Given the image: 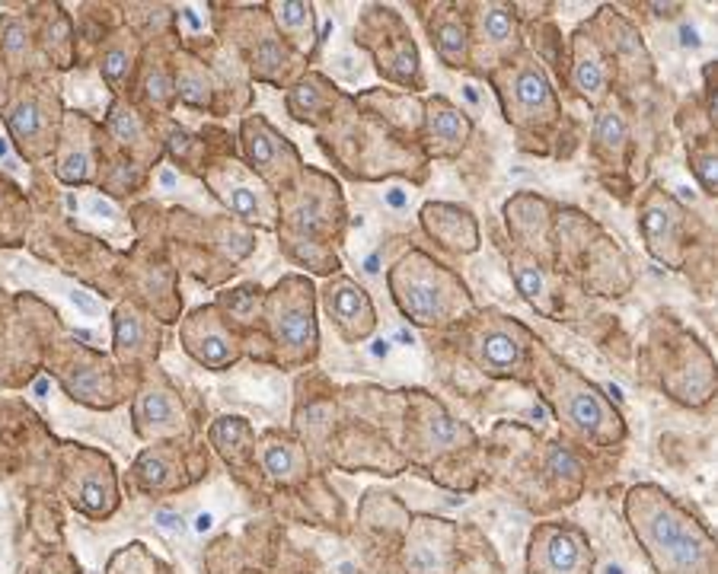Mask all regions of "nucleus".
Returning <instances> with one entry per match:
<instances>
[{
	"label": "nucleus",
	"instance_id": "f257e3e1",
	"mask_svg": "<svg viewBox=\"0 0 718 574\" xmlns=\"http://www.w3.org/2000/svg\"><path fill=\"white\" fill-rule=\"evenodd\" d=\"M632 527L645 542L661 574H705L712 565V542L696 521L651 488L632 494Z\"/></svg>",
	"mask_w": 718,
	"mask_h": 574
},
{
	"label": "nucleus",
	"instance_id": "f03ea898",
	"mask_svg": "<svg viewBox=\"0 0 718 574\" xmlns=\"http://www.w3.org/2000/svg\"><path fill=\"white\" fill-rule=\"evenodd\" d=\"M534 574H590V546L578 530L549 527L534 540Z\"/></svg>",
	"mask_w": 718,
	"mask_h": 574
},
{
	"label": "nucleus",
	"instance_id": "7ed1b4c3",
	"mask_svg": "<svg viewBox=\"0 0 718 574\" xmlns=\"http://www.w3.org/2000/svg\"><path fill=\"white\" fill-rule=\"evenodd\" d=\"M271 325H275V338L288 352H313L316 344V323H313V304L310 291L300 294H281L271 306Z\"/></svg>",
	"mask_w": 718,
	"mask_h": 574
},
{
	"label": "nucleus",
	"instance_id": "20e7f679",
	"mask_svg": "<svg viewBox=\"0 0 718 574\" xmlns=\"http://www.w3.org/2000/svg\"><path fill=\"white\" fill-rule=\"evenodd\" d=\"M326 310H329V316L342 325V332H345L348 338L367 335L373 325V310H371V304H367L364 291L354 287L352 281H345V278L329 284V291H326Z\"/></svg>",
	"mask_w": 718,
	"mask_h": 574
},
{
	"label": "nucleus",
	"instance_id": "39448f33",
	"mask_svg": "<svg viewBox=\"0 0 718 574\" xmlns=\"http://www.w3.org/2000/svg\"><path fill=\"white\" fill-rule=\"evenodd\" d=\"M4 122H7L14 141L26 150L29 156L45 154V108L35 96H20V99L4 106Z\"/></svg>",
	"mask_w": 718,
	"mask_h": 574
},
{
	"label": "nucleus",
	"instance_id": "423d86ee",
	"mask_svg": "<svg viewBox=\"0 0 718 574\" xmlns=\"http://www.w3.org/2000/svg\"><path fill=\"white\" fill-rule=\"evenodd\" d=\"M195 323L185 329V348L195 354L202 364L208 367H224L231 364L237 354H233V342L227 338V332L211 319V313H195Z\"/></svg>",
	"mask_w": 718,
	"mask_h": 574
},
{
	"label": "nucleus",
	"instance_id": "0eeeda50",
	"mask_svg": "<svg viewBox=\"0 0 718 574\" xmlns=\"http://www.w3.org/2000/svg\"><path fill=\"white\" fill-rule=\"evenodd\" d=\"M243 144H246V156H250L252 169L262 173V176H271L275 169L285 166V160H294V150L285 144V137L275 135L262 118L246 122Z\"/></svg>",
	"mask_w": 718,
	"mask_h": 574
},
{
	"label": "nucleus",
	"instance_id": "6e6552de",
	"mask_svg": "<svg viewBox=\"0 0 718 574\" xmlns=\"http://www.w3.org/2000/svg\"><path fill=\"white\" fill-rule=\"evenodd\" d=\"M565 415L572 419V425L581 428L590 438H600L603 431L617 428V415L607 412V406L600 402L590 386H572L565 390Z\"/></svg>",
	"mask_w": 718,
	"mask_h": 574
},
{
	"label": "nucleus",
	"instance_id": "1a4fd4ad",
	"mask_svg": "<svg viewBox=\"0 0 718 574\" xmlns=\"http://www.w3.org/2000/svg\"><path fill=\"white\" fill-rule=\"evenodd\" d=\"M448 536L450 527H421L409 542L406 565L412 574H444L448 571Z\"/></svg>",
	"mask_w": 718,
	"mask_h": 574
},
{
	"label": "nucleus",
	"instance_id": "9d476101",
	"mask_svg": "<svg viewBox=\"0 0 718 574\" xmlns=\"http://www.w3.org/2000/svg\"><path fill=\"white\" fill-rule=\"evenodd\" d=\"M396 291H400V304L415 323L431 325L438 323L440 306H444V294H440L438 281L431 278H396Z\"/></svg>",
	"mask_w": 718,
	"mask_h": 574
},
{
	"label": "nucleus",
	"instance_id": "9b49d317",
	"mask_svg": "<svg viewBox=\"0 0 718 574\" xmlns=\"http://www.w3.org/2000/svg\"><path fill=\"white\" fill-rule=\"evenodd\" d=\"M428 141L440 150V154H450V150L463 147L469 135V122L450 106L448 99H434L431 108H428Z\"/></svg>",
	"mask_w": 718,
	"mask_h": 574
},
{
	"label": "nucleus",
	"instance_id": "f8f14e48",
	"mask_svg": "<svg viewBox=\"0 0 718 574\" xmlns=\"http://www.w3.org/2000/svg\"><path fill=\"white\" fill-rule=\"evenodd\" d=\"M135 419H137V425L176 428L179 421H183V409H179L170 386H147V390L137 396Z\"/></svg>",
	"mask_w": 718,
	"mask_h": 574
},
{
	"label": "nucleus",
	"instance_id": "ddd939ff",
	"mask_svg": "<svg viewBox=\"0 0 718 574\" xmlns=\"http://www.w3.org/2000/svg\"><path fill=\"white\" fill-rule=\"evenodd\" d=\"M511 99L515 106L521 108L524 115L543 112V108H553V89H549V80L540 68H521L515 77H511Z\"/></svg>",
	"mask_w": 718,
	"mask_h": 574
},
{
	"label": "nucleus",
	"instance_id": "4468645a",
	"mask_svg": "<svg viewBox=\"0 0 718 574\" xmlns=\"http://www.w3.org/2000/svg\"><path fill=\"white\" fill-rule=\"evenodd\" d=\"M524 344L511 332H492L482 338V364L492 367L495 373H511L521 364Z\"/></svg>",
	"mask_w": 718,
	"mask_h": 574
},
{
	"label": "nucleus",
	"instance_id": "2eb2a0df",
	"mask_svg": "<svg viewBox=\"0 0 718 574\" xmlns=\"http://www.w3.org/2000/svg\"><path fill=\"white\" fill-rule=\"evenodd\" d=\"M262 466H265V473H269L271 479H279V482L294 479V475H298V469H300L298 450H294L288 440L269 438L262 444Z\"/></svg>",
	"mask_w": 718,
	"mask_h": 574
},
{
	"label": "nucleus",
	"instance_id": "dca6fc26",
	"mask_svg": "<svg viewBox=\"0 0 718 574\" xmlns=\"http://www.w3.org/2000/svg\"><path fill=\"white\" fill-rule=\"evenodd\" d=\"M642 227H645V237H648L651 249L657 256H665V249L674 243V230H677V214H674L667 204H651L642 217Z\"/></svg>",
	"mask_w": 718,
	"mask_h": 574
},
{
	"label": "nucleus",
	"instance_id": "f3484780",
	"mask_svg": "<svg viewBox=\"0 0 718 574\" xmlns=\"http://www.w3.org/2000/svg\"><path fill=\"white\" fill-rule=\"evenodd\" d=\"M275 20L288 33L294 45L307 48L313 42V7L310 4H281L275 7Z\"/></svg>",
	"mask_w": 718,
	"mask_h": 574
},
{
	"label": "nucleus",
	"instance_id": "a211bd4d",
	"mask_svg": "<svg viewBox=\"0 0 718 574\" xmlns=\"http://www.w3.org/2000/svg\"><path fill=\"white\" fill-rule=\"evenodd\" d=\"M0 54L10 64H20L29 54V33L16 16H0Z\"/></svg>",
	"mask_w": 718,
	"mask_h": 574
},
{
	"label": "nucleus",
	"instance_id": "6ab92c4d",
	"mask_svg": "<svg viewBox=\"0 0 718 574\" xmlns=\"http://www.w3.org/2000/svg\"><path fill=\"white\" fill-rule=\"evenodd\" d=\"M227 204H231L233 214L243 217V221L269 223V208H265L262 195H259L256 189H250V185H231V192H227Z\"/></svg>",
	"mask_w": 718,
	"mask_h": 574
},
{
	"label": "nucleus",
	"instance_id": "aec40b11",
	"mask_svg": "<svg viewBox=\"0 0 718 574\" xmlns=\"http://www.w3.org/2000/svg\"><path fill=\"white\" fill-rule=\"evenodd\" d=\"M58 176H61L64 183H83V179L90 176V150L83 137H71L61 160H58Z\"/></svg>",
	"mask_w": 718,
	"mask_h": 574
},
{
	"label": "nucleus",
	"instance_id": "412c9836",
	"mask_svg": "<svg viewBox=\"0 0 718 574\" xmlns=\"http://www.w3.org/2000/svg\"><path fill=\"white\" fill-rule=\"evenodd\" d=\"M515 16L508 7H498V4H488L482 7V35H486L492 45H505V42L515 39Z\"/></svg>",
	"mask_w": 718,
	"mask_h": 574
},
{
	"label": "nucleus",
	"instance_id": "4be33fe9",
	"mask_svg": "<svg viewBox=\"0 0 718 574\" xmlns=\"http://www.w3.org/2000/svg\"><path fill=\"white\" fill-rule=\"evenodd\" d=\"M116 348L122 354H137L144 348V329H141V319H137L135 310L122 306L116 313Z\"/></svg>",
	"mask_w": 718,
	"mask_h": 574
},
{
	"label": "nucleus",
	"instance_id": "5701e85b",
	"mask_svg": "<svg viewBox=\"0 0 718 574\" xmlns=\"http://www.w3.org/2000/svg\"><path fill=\"white\" fill-rule=\"evenodd\" d=\"M594 141H597V147L610 150V154H619V147L626 144V122H623V115L613 112V108H603V112L597 115Z\"/></svg>",
	"mask_w": 718,
	"mask_h": 574
},
{
	"label": "nucleus",
	"instance_id": "b1692460",
	"mask_svg": "<svg viewBox=\"0 0 718 574\" xmlns=\"http://www.w3.org/2000/svg\"><path fill=\"white\" fill-rule=\"evenodd\" d=\"M77 504L90 513H106L109 501H112V488H109V479H99V475H83L80 488H77Z\"/></svg>",
	"mask_w": 718,
	"mask_h": 574
},
{
	"label": "nucleus",
	"instance_id": "393cba45",
	"mask_svg": "<svg viewBox=\"0 0 718 574\" xmlns=\"http://www.w3.org/2000/svg\"><path fill=\"white\" fill-rule=\"evenodd\" d=\"M603 83H607V77H603L600 61H597L594 54H578V61H575V87L581 89V96H588V99H597V96L603 93Z\"/></svg>",
	"mask_w": 718,
	"mask_h": 574
},
{
	"label": "nucleus",
	"instance_id": "a878e982",
	"mask_svg": "<svg viewBox=\"0 0 718 574\" xmlns=\"http://www.w3.org/2000/svg\"><path fill=\"white\" fill-rule=\"evenodd\" d=\"M438 52L444 54V61L457 64L463 61V54H467V39H463V26L460 23H440L438 26Z\"/></svg>",
	"mask_w": 718,
	"mask_h": 574
},
{
	"label": "nucleus",
	"instance_id": "bb28decb",
	"mask_svg": "<svg viewBox=\"0 0 718 574\" xmlns=\"http://www.w3.org/2000/svg\"><path fill=\"white\" fill-rule=\"evenodd\" d=\"M463 438H467V431L434 406V412L428 415V440L438 447H454L457 440H463Z\"/></svg>",
	"mask_w": 718,
	"mask_h": 574
},
{
	"label": "nucleus",
	"instance_id": "cd10ccee",
	"mask_svg": "<svg viewBox=\"0 0 718 574\" xmlns=\"http://www.w3.org/2000/svg\"><path fill=\"white\" fill-rule=\"evenodd\" d=\"M99 68H102V77H106V80L118 89V87H122V80H125V74H128V68H131V52L122 45V42L109 45L106 54H102Z\"/></svg>",
	"mask_w": 718,
	"mask_h": 574
},
{
	"label": "nucleus",
	"instance_id": "c85d7f7f",
	"mask_svg": "<svg viewBox=\"0 0 718 574\" xmlns=\"http://www.w3.org/2000/svg\"><path fill=\"white\" fill-rule=\"evenodd\" d=\"M515 278L521 294L530 300V304H543V294H546V281H543L540 268L530 262H515Z\"/></svg>",
	"mask_w": 718,
	"mask_h": 574
},
{
	"label": "nucleus",
	"instance_id": "c756f323",
	"mask_svg": "<svg viewBox=\"0 0 718 574\" xmlns=\"http://www.w3.org/2000/svg\"><path fill=\"white\" fill-rule=\"evenodd\" d=\"M109 122H112V131H116L118 135V141H137V137H141V122H137V115L131 112L128 106H122V102H118V106H112V118H109Z\"/></svg>",
	"mask_w": 718,
	"mask_h": 574
},
{
	"label": "nucleus",
	"instance_id": "7c9ffc66",
	"mask_svg": "<svg viewBox=\"0 0 718 574\" xmlns=\"http://www.w3.org/2000/svg\"><path fill=\"white\" fill-rule=\"evenodd\" d=\"M319 87H323L319 80H307V83H300V87L294 89V93H291L294 118H307V115H313V108L319 106Z\"/></svg>",
	"mask_w": 718,
	"mask_h": 574
},
{
	"label": "nucleus",
	"instance_id": "2f4dec72",
	"mask_svg": "<svg viewBox=\"0 0 718 574\" xmlns=\"http://www.w3.org/2000/svg\"><path fill=\"white\" fill-rule=\"evenodd\" d=\"M137 473H141V479L147 488H160L163 482H166V475H170V466H166L156 453H144L141 463H137Z\"/></svg>",
	"mask_w": 718,
	"mask_h": 574
},
{
	"label": "nucleus",
	"instance_id": "473e14b6",
	"mask_svg": "<svg viewBox=\"0 0 718 574\" xmlns=\"http://www.w3.org/2000/svg\"><path fill=\"white\" fill-rule=\"evenodd\" d=\"M179 96L185 102H192V106H204L208 102V83H204V77L195 74V71H185L179 77Z\"/></svg>",
	"mask_w": 718,
	"mask_h": 574
},
{
	"label": "nucleus",
	"instance_id": "72a5a7b5",
	"mask_svg": "<svg viewBox=\"0 0 718 574\" xmlns=\"http://www.w3.org/2000/svg\"><path fill=\"white\" fill-rule=\"evenodd\" d=\"M549 469L556 475H578L581 469H578V463H575V456H572L569 450H562V447H553L549 450Z\"/></svg>",
	"mask_w": 718,
	"mask_h": 574
},
{
	"label": "nucleus",
	"instance_id": "f704fd0d",
	"mask_svg": "<svg viewBox=\"0 0 718 574\" xmlns=\"http://www.w3.org/2000/svg\"><path fill=\"white\" fill-rule=\"evenodd\" d=\"M693 169H696V176L703 179V189L715 192V154L696 156V160H693Z\"/></svg>",
	"mask_w": 718,
	"mask_h": 574
},
{
	"label": "nucleus",
	"instance_id": "c9c22d12",
	"mask_svg": "<svg viewBox=\"0 0 718 574\" xmlns=\"http://www.w3.org/2000/svg\"><path fill=\"white\" fill-rule=\"evenodd\" d=\"M170 93H173V87H170V80L156 71V74H150V80H147V96H150V102H156V106H163V102L170 99Z\"/></svg>",
	"mask_w": 718,
	"mask_h": 574
},
{
	"label": "nucleus",
	"instance_id": "e433bc0d",
	"mask_svg": "<svg viewBox=\"0 0 718 574\" xmlns=\"http://www.w3.org/2000/svg\"><path fill=\"white\" fill-rule=\"evenodd\" d=\"M0 169L7 173V176L14 179H23V169H20V160L14 156V150H10L7 137H0Z\"/></svg>",
	"mask_w": 718,
	"mask_h": 574
},
{
	"label": "nucleus",
	"instance_id": "4c0bfd02",
	"mask_svg": "<svg viewBox=\"0 0 718 574\" xmlns=\"http://www.w3.org/2000/svg\"><path fill=\"white\" fill-rule=\"evenodd\" d=\"M154 523L163 530V533H173V536H179L185 530L183 517H179V513H173V511H156L154 513Z\"/></svg>",
	"mask_w": 718,
	"mask_h": 574
},
{
	"label": "nucleus",
	"instance_id": "58836bf2",
	"mask_svg": "<svg viewBox=\"0 0 718 574\" xmlns=\"http://www.w3.org/2000/svg\"><path fill=\"white\" fill-rule=\"evenodd\" d=\"M87 211L93 217H99V221H112V217H118V211H116V204L109 202V198H99V195H93L87 202Z\"/></svg>",
	"mask_w": 718,
	"mask_h": 574
},
{
	"label": "nucleus",
	"instance_id": "ea45409f",
	"mask_svg": "<svg viewBox=\"0 0 718 574\" xmlns=\"http://www.w3.org/2000/svg\"><path fill=\"white\" fill-rule=\"evenodd\" d=\"M71 304H74V306H80V310L87 313V316H96V313H99V306H96V300L90 297L87 291H71Z\"/></svg>",
	"mask_w": 718,
	"mask_h": 574
},
{
	"label": "nucleus",
	"instance_id": "a19ab883",
	"mask_svg": "<svg viewBox=\"0 0 718 574\" xmlns=\"http://www.w3.org/2000/svg\"><path fill=\"white\" fill-rule=\"evenodd\" d=\"M680 45H684V48H699V45H703V39H699V29L690 26V23H684V26H680Z\"/></svg>",
	"mask_w": 718,
	"mask_h": 574
},
{
	"label": "nucleus",
	"instance_id": "79ce46f5",
	"mask_svg": "<svg viewBox=\"0 0 718 574\" xmlns=\"http://www.w3.org/2000/svg\"><path fill=\"white\" fill-rule=\"evenodd\" d=\"M10 102V77H7V68L0 64V108Z\"/></svg>",
	"mask_w": 718,
	"mask_h": 574
},
{
	"label": "nucleus",
	"instance_id": "37998d69",
	"mask_svg": "<svg viewBox=\"0 0 718 574\" xmlns=\"http://www.w3.org/2000/svg\"><path fill=\"white\" fill-rule=\"evenodd\" d=\"M211 527H214V513H198V517H195V530H198V533H208Z\"/></svg>",
	"mask_w": 718,
	"mask_h": 574
},
{
	"label": "nucleus",
	"instance_id": "c03bdc74",
	"mask_svg": "<svg viewBox=\"0 0 718 574\" xmlns=\"http://www.w3.org/2000/svg\"><path fill=\"white\" fill-rule=\"evenodd\" d=\"M371 354L373 358H386V354H390V342H386V338H377V342L371 344Z\"/></svg>",
	"mask_w": 718,
	"mask_h": 574
},
{
	"label": "nucleus",
	"instance_id": "a18cd8bd",
	"mask_svg": "<svg viewBox=\"0 0 718 574\" xmlns=\"http://www.w3.org/2000/svg\"><path fill=\"white\" fill-rule=\"evenodd\" d=\"M386 202L393 204V208H402V204H406V195H402L400 189H393V192H390V195H386Z\"/></svg>",
	"mask_w": 718,
	"mask_h": 574
},
{
	"label": "nucleus",
	"instance_id": "49530a36",
	"mask_svg": "<svg viewBox=\"0 0 718 574\" xmlns=\"http://www.w3.org/2000/svg\"><path fill=\"white\" fill-rule=\"evenodd\" d=\"M183 16H185V20H189V23H192V26H198V29H202V26H204V20H202V16H195V10H192V7H185V10H183Z\"/></svg>",
	"mask_w": 718,
	"mask_h": 574
},
{
	"label": "nucleus",
	"instance_id": "de8ad7c7",
	"mask_svg": "<svg viewBox=\"0 0 718 574\" xmlns=\"http://www.w3.org/2000/svg\"><path fill=\"white\" fill-rule=\"evenodd\" d=\"M396 338H400V342H406V344H415V335L409 329H400V332H396Z\"/></svg>",
	"mask_w": 718,
	"mask_h": 574
},
{
	"label": "nucleus",
	"instance_id": "09e8293b",
	"mask_svg": "<svg viewBox=\"0 0 718 574\" xmlns=\"http://www.w3.org/2000/svg\"><path fill=\"white\" fill-rule=\"evenodd\" d=\"M364 271H367V275H377V256L367 259V262H364Z\"/></svg>",
	"mask_w": 718,
	"mask_h": 574
},
{
	"label": "nucleus",
	"instance_id": "8fccbe9b",
	"mask_svg": "<svg viewBox=\"0 0 718 574\" xmlns=\"http://www.w3.org/2000/svg\"><path fill=\"white\" fill-rule=\"evenodd\" d=\"M607 392H610V396H613V399H617V402H623V390H619V386L607 383Z\"/></svg>",
	"mask_w": 718,
	"mask_h": 574
},
{
	"label": "nucleus",
	"instance_id": "3c124183",
	"mask_svg": "<svg viewBox=\"0 0 718 574\" xmlns=\"http://www.w3.org/2000/svg\"><path fill=\"white\" fill-rule=\"evenodd\" d=\"M45 390H48V380H39V383H35V392H39V396H42V392H45Z\"/></svg>",
	"mask_w": 718,
	"mask_h": 574
},
{
	"label": "nucleus",
	"instance_id": "603ef678",
	"mask_svg": "<svg viewBox=\"0 0 718 574\" xmlns=\"http://www.w3.org/2000/svg\"><path fill=\"white\" fill-rule=\"evenodd\" d=\"M607 574H623V571H619L617 565H610V568H607Z\"/></svg>",
	"mask_w": 718,
	"mask_h": 574
}]
</instances>
